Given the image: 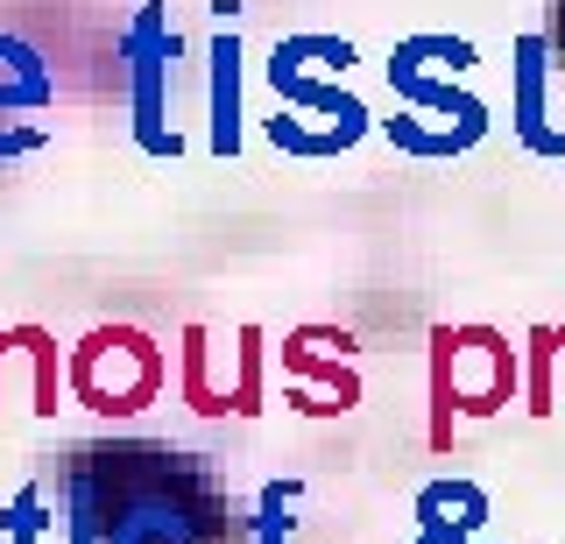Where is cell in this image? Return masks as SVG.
<instances>
[{"instance_id":"1","label":"cell","mask_w":565,"mask_h":544,"mask_svg":"<svg viewBox=\"0 0 565 544\" xmlns=\"http://www.w3.org/2000/svg\"><path fill=\"white\" fill-rule=\"evenodd\" d=\"M120 57H128V120H135L141 156L177 163V156H184V135H177V120H170V64H177L170 0H141L128 36H120Z\"/></svg>"},{"instance_id":"2","label":"cell","mask_w":565,"mask_h":544,"mask_svg":"<svg viewBox=\"0 0 565 544\" xmlns=\"http://www.w3.org/2000/svg\"><path fill=\"white\" fill-rule=\"evenodd\" d=\"M156 382H163V361H156V346L141 340V332H128V326L93 332V340L71 354V390H78V403L99 410V417L141 410V403L156 396Z\"/></svg>"},{"instance_id":"3","label":"cell","mask_w":565,"mask_h":544,"mask_svg":"<svg viewBox=\"0 0 565 544\" xmlns=\"http://www.w3.org/2000/svg\"><path fill=\"white\" fill-rule=\"evenodd\" d=\"M50 99H57V78H50L43 50L0 29V163L50 142V128H43Z\"/></svg>"},{"instance_id":"4","label":"cell","mask_w":565,"mask_h":544,"mask_svg":"<svg viewBox=\"0 0 565 544\" xmlns=\"http://www.w3.org/2000/svg\"><path fill=\"white\" fill-rule=\"evenodd\" d=\"M262 85L276 93V114H297V120H318V128L347 135V142H361L367 128H375V114H367L361 93H347V85H326L311 78V64L297 57V36H282L269 50V64H262Z\"/></svg>"},{"instance_id":"5","label":"cell","mask_w":565,"mask_h":544,"mask_svg":"<svg viewBox=\"0 0 565 544\" xmlns=\"http://www.w3.org/2000/svg\"><path fill=\"white\" fill-rule=\"evenodd\" d=\"M438 396L446 410L459 403L467 417H488L516 396V354L494 332H446L438 340Z\"/></svg>"},{"instance_id":"6","label":"cell","mask_w":565,"mask_h":544,"mask_svg":"<svg viewBox=\"0 0 565 544\" xmlns=\"http://www.w3.org/2000/svg\"><path fill=\"white\" fill-rule=\"evenodd\" d=\"M509 120L530 156H565V114L552 107V36H516V64H509Z\"/></svg>"},{"instance_id":"7","label":"cell","mask_w":565,"mask_h":544,"mask_svg":"<svg viewBox=\"0 0 565 544\" xmlns=\"http://www.w3.org/2000/svg\"><path fill=\"white\" fill-rule=\"evenodd\" d=\"M382 78H388V93L403 99V114H417V120H438V128L467 135V142H481V135H488V99H473L467 85H452V78H431V72H417V64L403 57V50H388Z\"/></svg>"},{"instance_id":"8","label":"cell","mask_w":565,"mask_h":544,"mask_svg":"<svg viewBox=\"0 0 565 544\" xmlns=\"http://www.w3.org/2000/svg\"><path fill=\"white\" fill-rule=\"evenodd\" d=\"M212 85H205V107H212V128H205V142H212V156H226L234 163L241 156V36L234 29H220L212 36Z\"/></svg>"},{"instance_id":"9","label":"cell","mask_w":565,"mask_h":544,"mask_svg":"<svg viewBox=\"0 0 565 544\" xmlns=\"http://www.w3.org/2000/svg\"><path fill=\"white\" fill-rule=\"evenodd\" d=\"M411 516H417V531H459V537H481L488 531V516H494V502H488V488L481 481H424L417 488V502H411Z\"/></svg>"},{"instance_id":"10","label":"cell","mask_w":565,"mask_h":544,"mask_svg":"<svg viewBox=\"0 0 565 544\" xmlns=\"http://www.w3.org/2000/svg\"><path fill=\"white\" fill-rule=\"evenodd\" d=\"M99 544H199V523L163 495H141L128 509H106L99 516Z\"/></svg>"},{"instance_id":"11","label":"cell","mask_w":565,"mask_h":544,"mask_svg":"<svg viewBox=\"0 0 565 544\" xmlns=\"http://www.w3.org/2000/svg\"><path fill=\"white\" fill-rule=\"evenodd\" d=\"M375 128H382L403 156H467V149H473L467 135L438 128V120H417V114H388V120H375Z\"/></svg>"},{"instance_id":"12","label":"cell","mask_w":565,"mask_h":544,"mask_svg":"<svg viewBox=\"0 0 565 544\" xmlns=\"http://www.w3.org/2000/svg\"><path fill=\"white\" fill-rule=\"evenodd\" d=\"M43 531H57V516H50V488L29 481L22 495L8 502V516H0V537H8V544H43Z\"/></svg>"},{"instance_id":"13","label":"cell","mask_w":565,"mask_h":544,"mask_svg":"<svg viewBox=\"0 0 565 544\" xmlns=\"http://www.w3.org/2000/svg\"><path fill=\"white\" fill-rule=\"evenodd\" d=\"M269 142H276L282 156H340V149H353L347 135L311 128V120H297V114H276V120H269Z\"/></svg>"},{"instance_id":"14","label":"cell","mask_w":565,"mask_h":544,"mask_svg":"<svg viewBox=\"0 0 565 544\" xmlns=\"http://www.w3.org/2000/svg\"><path fill=\"white\" fill-rule=\"evenodd\" d=\"M282 509H290V488L269 481V488H262V516H255V544H282V537H290V516H282Z\"/></svg>"},{"instance_id":"15","label":"cell","mask_w":565,"mask_h":544,"mask_svg":"<svg viewBox=\"0 0 565 544\" xmlns=\"http://www.w3.org/2000/svg\"><path fill=\"white\" fill-rule=\"evenodd\" d=\"M411 544H438V537H424V531H417V537H411Z\"/></svg>"}]
</instances>
